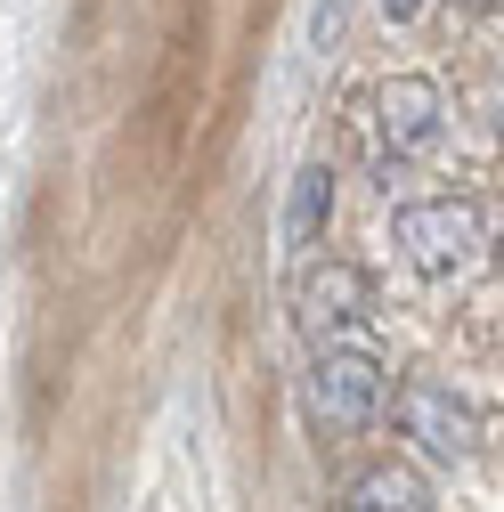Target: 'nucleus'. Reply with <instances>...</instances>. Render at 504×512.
I'll list each match as a JSON object with an SVG mask.
<instances>
[{"instance_id":"20e7f679","label":"nucleus","mask_w":504,"mask_h":512,"mask_svg":"<svg viewBox=\"0 0 504 512\" xmlns=\"http://www.w3.org/2000/svg\"><path fill=\"white\" fill-rule=\"evenodd\" d=\"M399 431L415 447H431V456H448V464L480 447V415L448 391V382H407V391H399Z\"/></svg>"},{"instance_id":"6e6552de","label":"nucleus","mask_w":504,"mask_h":512,"mask_svg":"<svg viewBox=\"0 0 504 512\" xmlns=\"http://www.w3.org/2000/svg\"><path fill=\"white\" fill-rule=\"evenodd\" d=\"M334 33H342V0H318V49H326Z\"/></svg>"},{"instance_id":"423d86ee","label":"nucleus","mask_w":504,"mask_h":512,"mask_svg":"<svg viewBox=\"0 0 504 512\" xmlns=\"http://www.w3.org/2000/svg\"><path fill=\"white\" fill-rule=\"evenodd\" d=\"M350 512H431V488L415 472H399V464H374V472H358Z\"/></svg>"},{"instance_id":"7ed1b4c3","label":"nucleus","mask_w":504,"mask_h":512,"mask_svg":"<svg viewBox=\"0 0 504 512\" xmlns=\"http://www.w3.org/2000/svg\"><path fill=\"white\" fill-rule=\"evenodd\" d=\"M309 407H318L334 431L374 423V407H383V366H374L366 350H318V366H309Z\"/></svg>"},{"instance_id":"1a4fd4ad","label":"nucleus","mask_w":504,"mask_h":512,"mask_svg":"<svg viewBox=\"0 0 504 512\" xmlns=\"http://www.w3.org/2000/svg\"><path fill=\"white\" fill-rule=\"evenodd\" d=\"M383 9H391V17H399V25H407V17H415V9H423V0H383Z\"/></svg>"},{"instance_id":"39448f33","label":"nucleus","mask_w":504,"mask_h":512,"mask_svg":"<svg viewBox=\"0 0 504 512\" xmlns=\"http://www.w3.org/2000/svg\"><path fill=\"white\" fill-rule=\"evenodd\" d=\"M374 131H383V147H391V155L431 147V131H439V90H431V82H415V74L383 82V90H374Z\"/></svg>"},{"instance_id":"f257e3e1","label":"nucleus","mask_w":504,"mask_h":512,"mask_svg":"<svg viewBox=\"0 0 504 512\" xmlns=\"http://www.w3.org/2000/svg\"><path fill=\"white\" fill-rule=\"evenodd\" d=\"M391 236H399V252H407L415 277H456V269L480 261V244H488V228H480V212H472L464 196L407 204V212L391 220Z\"/></svg>"},{"instance_id":"0eeeda50","label":"nucleus","mask_w":504,"mask_h":512,"mask_svg":"<svg viewBox=\"0 0 504 512\" xmlns=\"http://www.w3.org/2000/svg\"><path fill=\"white\" fill-rule=\"evenodd\" d=\"M326 220H334V171H326V163H301V171H293V204H285V236L309 244Z\"/></svg>"},{"instance_id":"f03ea898","label":"nucleus","mask_w":504,"mask_h":512,"mask_svg":"<svg viewBox=\"0 0 504 512\" xmlns=\"http://www.w3.org/2000/svg\"><path fill=\"white\" fill-rule=\"evenodd\" d=\"M293 317H301V334L318 342V350H342V334H358L366 317H374V285H366V269H350V261L301 269V285H293Z\"/></svg>"},{"instance_id":"9d476101","label":"nucleus","mask_w":504,"mask_h":512,"mask_svg":"<svg viewBox=\"0 0 504 512\" xmlns=\"http://www.w3.org/2000/svg\"><path fill=\"white\" fill-rule=\"evenodd\" d=\"M496 131H504V90H496Z\"/></svg>"}]
</instances>
